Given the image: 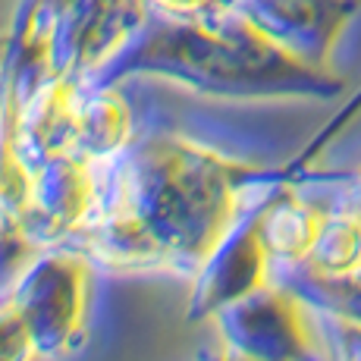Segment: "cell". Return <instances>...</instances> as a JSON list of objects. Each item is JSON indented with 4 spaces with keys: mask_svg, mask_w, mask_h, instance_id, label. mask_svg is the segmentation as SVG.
Returning <instances> with one entry per match:
<instances>
[{
    "mask_svg": "<svg viewBox=\"0 0 361 361\" xmlns=\"http://www.w3.org/2000/svg\"><path fill=\"white\" fill-rule=\"evenodd\" d=\"M220 345L255 361H308L314 324L305 302L286 286H261L258 293L230 302L214 314Z\"/></svg>",
    "mask_w": 361,
    "mask_h": 361,
    "instance_id": "cell-3",
    "label": "cell"
},
{
    "mask_svg": "<svg viewBox=\"0 0 361 361\" xmlns=\"http://www.w3.org/2000/svg\"><path fill=\"white\" fill-rule=\"evenodd\" d=\"M132 126L129 114L120 101L98 98L73 110V129H69V154L88 164L114 161L129 145Z\"/></svg>",
    "mask_w": 361,
    "mask_h": 361,
    "instance_id": "cell-7",
    "label": "cell"
},
{
    "mask_svg": "<svg viewBox=\"0 0 361 361\" xmlns=\"http://www.w3.org/2000/svg\"><path fill=\"white\" fill-rule=\"evenodd\" d=\"M270 255L264 248L258 224L252 220H239L235 230L217 245V252L204 261L192 280L189 298V321H201V317H214L224 305L239 302V298L258 293L261 286L270 283Z\"/></svg>",
    "mask_w": 361,
    "mask_h": 361,
    "instance_id": "cell-5",
    "label": "cell"
},
{
    "mask_svg": "<svg viewBox=\"0 0 361 361\" xmlns=\"http://www.w3.org/2000/svg\"><path fill=\"white\" fill-rule=\"evenodd\" d=\"M0 361H38L32 339L10 302H0Z\"/></svg>",
    "mask_w": 361,
    "mask_h": 361,
    "instance_id": "cell-11",
    "label": "cell"
},
{
    "mask_svg": "<svg viewBox=\"0 0 361 361\" xmlns=\"http://www.w3.org/2000/svg\"><path fill=\"white\" fill-rule=\"evenodd\" d=\"M94 261L79 248L54 245L19 270L6 302L32 339L38 361L69 355L85 336Z\"/></svg>",
    "mask_w": 361,
    "mask_h": 361,
    "instance_id": "cell-2",
    "label": "cell"
},
{
    "mask_svg": "<svg viewBox=\"0 0 361 361\" xmlns=\"http://www.w3.org/2000/svg\"><path fill=\"white\" fill-rule=\"evenodd\" d=\"M114 189L73 233L79 252L114 270L195 276L245 217L255 166L185 138H151L116 157Z\"/></svg>",
    "mask_w": 361,
    "mask_h": 361,
    "instance_id": "cell-1",
    "label": "cell"
},
{
    "mask_svg": "<svg viewBox=\"0 0 361 361\" xmlns=\"http://www.w3.org/2000/svg\"><path fill=\"white\" fill-rule=\"evenodd\" d=\"M286 289L314 311H327V314H339L361 324V264L343 270V274H317V270L302 267L295 283Z\"/></svg>",
    "mask_w": 361,
    "mask_h": 361,
    "instance_id": "cell-8",
    "label": "cell"
},
{
    "mask_svg": "<svg viewBox=\"0 0 361 361\" xmlns=\"http://www.w3.org/2000/svg\"><path fill=\"white\" fill-rule=\"evenodd\" d=\"M317 314L324 317V339L330 345L333 361H361V324L327 314V311H317Z\"/></svg>",
    "mask_w": 361,
    "mask_h": 361,
    "instance_id": "cell-10",
    "label": "cell"
},
{
    "mask_svg": "<svg viewBox=\"0 0 361 361\" xmlns=\"http://www.w3.org/2000/svg\"><path fill=\"white\" fill-rule=\"evenodd\" d=\"M198 361H230V355H226V349L220 345V349H207V352H201V358Z\"/></svg>",
    "mask_w": 361,
    "mask_h": 361,
    "instance_id": "cell-13",
    "label": "cell"
},
{
    "mask_svg": "<svg viewBox=\"0 0 361 361\" xmlns=\"http://www.w3.org/2000/svg\"><path fill=\"white\" fill-rule=\"evenodd\" d=\"M361 264V217L352 211L327 214L317 235L314 248L302 264L295 267H308L317 274H343Z\"/></svg>",
    "mask_w": 361,
    "mask_h": 361,
    "instance_id": "cell-9",
    "label": "cell"
},
{
    "mask_svg": "<svg viewBox=\"0 0 361 361\" xmlns=\"http://www.w3.org/2000/svg\"><path fill=\"white\" fill-rule=\"evenodd\" d=\"M94 164L75 154H54L32 166L29 185V217L25 239L38 252L41 245H57L69 239L98 204Z\"/></svg>",
    "mask_w": 361,
    "mask_h": 361,
    "instance_id": "cell-4",
    "label": "cell"
},
{
    "mask_svg": "<svg viewBox=\"0 0 361 361\" xmlns=\"http://www.w3.org/2000/svg\"><path fill=\"white\" fill-rule=\"evenodd\" d=\"M226 355H230V361H255V358H242V355H233L230 349H226Z\"/></svg>",
    "mask_w": 361,
    "mask_h": 361,
    "instance_id": "cell-14",
    "label": "cell"
},
{
    "mask_svg": "<svg viewBox=\"0 0 361 361\" xmlns=\"http://www.w3.org/2000/svg\"><path fill=\"white\" fill-rule=\"evenodd\" d=\"M324 220H327V214L295 195L270 198L261 211H255L258 235L264 248H267L270 261L289 264V267L302 264L311 255Z\"/></svg>",
    "mask_w": 361,
    "mask_h": 361,
    "instance_id": "cell-6",
    "label": "cell"
},
{
    "mask_svg": "<svg viewBox=\"0 0 361 361\" xmlns=\"http://www.w3.org/2000/svg\"><path fill=\"white\" fill-rule=\"evenodd\" d=\"M349 211L355 214V217H361V173H358V179H355V189H352V204H349Z\"/></svg>",
    "mask_w": 361,
    "mask_h": 361,
    "instance_id": "cell-12",
    "label": "cell"
}]
</instances>
